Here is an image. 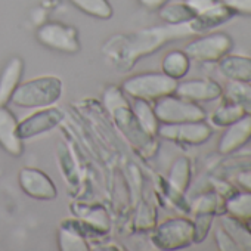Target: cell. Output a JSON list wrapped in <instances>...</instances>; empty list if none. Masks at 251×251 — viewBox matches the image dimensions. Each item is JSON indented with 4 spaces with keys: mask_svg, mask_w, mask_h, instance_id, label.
Wrapping results in <instances>:
<instances>
[{
    "mask_svg": "<svg viewBox=\"0 0 251 251\" xmlns=\"http://www.w3.org/2000/svg\"><path fill=\"white\" fill-rule=\"evenodd\" d=\"M154 111L161 124H179L189 121H202L207 118L205 111L195 102L179 98L177 95H167L154 100Z\"/></svg>",
    "mask_w": 251,
    "mask_h": 251,
    "instance_id": "5",
    "label": "cell"
},
{
    "mask_svg": "<svg viewBox=\"0 0 251 251\" xmlns=\"http://www.w3.org/2000/svg\"><path fill=\"white\" fill-rule=\"evenodd\" d=\"M36 39L48 49L74 55L80 50L78 33L74 27L62 23H45L37 28Z\"/></svg>",
    "mask_w": 251,
    "mask_h": 251,
    "instance_id": "6",
    "label": "cell"
},
{
    "mask_svg": "<svg viewBox=\"0 0 251 251\" xmlns=\"http://www.w3.org/2000/svg\"><path fill=\"white\" fill-rule=\"evenodd\" d=\"M251 139V115H242L232 124L226 126V130L219 141L220 154H232L244 147Z\"/></svg>",
    "mask_w": 251,
    "mask_h": 251,
    "instance_id": "14",
    "label": "cell"
},
{
    "mask_svg": "<svg viewBox=\"0 0 251 251\" xmlns=\"http://www.w3.org/2000/svg\"><path fill=\"white\" fill-rule=\"evenodd\" d=\"M213 219H214V214H210V213L195 214V219L192 220V225H194V242L195 244H200L207 238L208 230H210V227L213 225Z\"/></svg>",
    "mask_w": 251,
    "mask_h": 251,
    "instance_id": "29",
    "label": "cell"
},
{
    "mask_svg": "<svg viewBox=\"0 0 251 251\" xmlns=\"http://www.w3.org/2000/svg\"><path fill=\"white\" fill-rule=\"evenodd\" d=\"M24 61L20 56H14L8 61L0 73V106L8 105L17 87L21 83L24 74Z\"/></svg>",
    "mask_w": 251,
    "mask_h": 251,
    "instance_id": "15",
    "label": "cell"
},
{
    "mask_svg": "<svg viewBox=\"0 0 251 251\" xmlns=\"http://www.w3.org/2000/svg\"><path fill=\"white\" fill-rule=\"evenodd\" d=\"M177 80L164 73H141L126 78L121 89L135 99H145L154 102L163 96L173 95Z\"/></svg>",
    "mask_w": 251,
    "mask_h": 251,
    "instance_id": "4",
    "label": "cell"
},
{
    "mask_svg": "<svg viewBox=\"0 0 251 251\" xmlns=\"http://www.w3.org/2000/svg\"><path fill=\"white\" fill-rule=\"evenodd\" d=\"M59 248L64 251H84L89 250V245L81 232L64 223L59 229Z\"/></svg>",
    "mask_w": 251,
    "mask_h": 251,
    "instance_id": "24",
    "label": "cell"
},
{
    "mask_svg": "<svg viewBox=\"0 0 251 251\" xmlns=\"http://www.w3.org/2000/svg\"><path fill=\"white\" fill-rule=\"evenodd\" d=\"M160 17L167 24H186L197 18V14L186 3L164 5L160 9Z\"/></svg>",
    "mask_w": 251,
    "mask_h": 251,
    "instance_id": "26",
    "label": "cell"
},
{
    "mask_svg": "<svg viewBox=\"0 0 251 251\" xmlns=\"http://www.w3.org/2000/svg\"><path fill=\"white\" fill-rule=\"evenodd\" d=\"M213 135V129L205 120L189 121L179 124H160L158 136L188 145H201L207 142Z\"/></svg>",
    "mask_w": 251,
    "mask_h": 251,
    "instance_id": "9",
    "label": "cell"
},
{
    "mask_svg": "<svg viewBox=\"0 0 251 251\" xmlns=\"http://www.w3.org/2000/svg\"><path fill=\"white\" fill-rule=\"evenodd\" d=\"M64 84L56 75H42L20 83L11 102L20 108H45L55 105L62 96Z\"/></svg>",
    "mask_w": 251,
    "mask_h": 251,
    "instance_id": "2",
    "label": "cell"
},
{
    "mask_svg": "<svg viewBox=\"0 0 251 251\" xmlns=\"http://www.w3.org/2000/svg\"><path fill=\"white\" fill-rule=\"evenodd\" d=\"M192 34H197V31L192 28L191 23H186V24H169L164 27H154V28L142 30L130 36H121L115 39H118V42H121L124 46H132V50L126 52L127 55H124L126 58H129L127 65H130V59L133 64L138 58L147 56L158 50L167 42L188 37Z\"/></svg>",
    "mask_w": 251,
    "mask_h": 251,
    "instance_id": "1",
    "label": "cell"
},
{
    "mask_svg": "<svg viewBox=\"0 0 251 251\" xmlns=\"http://www.w3.org/2000/svg\"><path fill=\"white\" fill-rule=\"evenodd\" d=\"M219 71L227 80L251 83V56L227 53L219 61Z\"/></svg>",
    "mask_w": 251,
    "mask_h": 251,
    "instance_id": "16",
    "label": "cell"
},
{
    "mask_svg": "<svg viewBox=\"0 0 251 251\" xmlns=\"http://www.w3.org/2000/svg\"><path fill=\"white\" fill-rule=\"evenodd\" d=\"M62 120H64V114L59 108L53 105L45 106L43 109L36 111L31 115L25 117L18 126V132L23 141L31 139L55 129Z\"/></svg>",
    "mask_w": 251,
    "mask_h": 251,
    "instance_id": "10",
    "label": "cell"
},
{
    "mask_svg": "<svg viewBox=\"0 0 251 251\" xmlns=\"http://www.w3.org/2000/svg\"><path fill=\"white\" fill-rule=\"evenodd\" d=\"M242 115L245 114L236 103L226 100L213 111V114L210 115V123L216 126V127H226V126L232 124Z\"/></svg>",
    "mask_w": 251,
    "mask_h": 251,
    "instance_id": "25",
    "label": "cell"
},
{
    "mask_svg": "<svg viewBox=\"0 0 251 251\" xmlns=\"http://www.w3.org/2000/svg\"><path fill=\"white\" fill-rule=\"evenodd\" d=\"M225 92L227 100L236 103L244 111V114L251 115V83L227 80Z\"/></svg>",
    "mask_w": 251,
    "mask_h": 251,
    "instance_id": "23",
    "label": "cell"
},
{
    "mask_svg": "<svg viewBox=\"0 0 251 251\" xmlns=\"http://www.w3.org/2000/svg\"><path fill=\"white\" fill-rule=\"evenodd\" d=\"M189 67L191 58L185 53V50H172L161 61V73L177 81L188 74Z\"/></svg>",
    "mask_w": 251,
    "mask_h": 251,
    "instance_id": "20",
    "label": "cell"
},
{
    "mask_svg": "<svg viewBox=\"0 0 251 251\" xmlns=\"http://www.w3.org/2000/svg\"><path fill=\"white\" fill-rule=\"evenodd\" d=\"M105 103L112 112L118 127L123 130V133L130 139V142L138 147L141 151L151 150L152 145V136H150L135 117L132 106H129L127 100H126L120 92L115 90H108L105 93Z\"/></svg>",
    "mask_w": 251,
    "mask_h": 251,
    "instance_id": "3",
    "label": "cell"
},
{
    "mask_svg": "<svg viewBox=\"0 0 251 251\" xmlns=\"http://www.w3.org/2000/svg\"><path fill=\"white\" fill-rule=\"evenodd\" d=\"M233 14L251 15V0H220Z\"/></svg>",
    "mask_w": 251,
    "mask_h": 251,
    "instance_id": "31",
    "label": "cell"
},
{
    "mask_svg": "<svg viewBox=\"0 0 251 251\" xmlns=\"http://www.w3.org/2000/svg\"><path fill=\"white\" fill-rule=\"evenodd\" d=\"M220 226L232 236L239 251H251V229L245 222L225 213L220 217Z\"/></svg>",
    "mask_w": 251,
    "mask_h": 251,
    "instance_id": "17",
    "label": "cell"
},
{
    "mask_svg": "<svg viewBox=\"0 0 251 251\" xmlns=\"http://www.w3.org/2000/svg\"><path fill=\"white\" fill-rule=\"evenodd\" d=\"M236 183H238L244 191H250V192H251V170L239 173V175L236 176Z\"/></svg>",
    "mask_w": 251,
    "mask_h": 251,
    "instance_id": "33",
    "label": "cell"
},
{
    "mask_svg": "<svg viewBox=\"0 0 251 251\" xmlns=\"http://www.w3.org/2000/svg\"><path fill=\"white\" fill-rule=\"evenodd\" d=\"M175 95L183 98L186 100L200 103V102H211L223 96L222 86L210 78H194L177 81Z\"/></svg>",
    "mask_w": 251,
    "mask_h": 251,
    "instance_id": "12",
    "label": "cell"
},
{
    "mask_svg": "<svg viewBox=\"0 0 251 251\" xmlns=\"http://www.w3.org/2000/svg\"><path fill=\"white\" fill-rule=\"evenodd\" d=\"M232 17H233V12L220 2L219 5H216L210 11H207V12L198 15L195 20H192L191 25L197 33H202L205 30H211V28L226 23Z\"/></svg>",
    "mask_w": 251,
    "mask_h": 251,
    "instance_id": "18",
    "label": "cell"
},
{
    "mask_svg": "<svg viewBox=\"0 0 251 251\" xmlns=\"http://www.w3.org/2000/svg\"><path fill=\"white\" fill-rule=\"evenodd\" d=\"M132 111L135 117L138 118L141 127L152 138L158 136V129H160V121L155 115L154 106L150 103V100L145 99H135L132 105Z\"/></svg>",
    "mask_w": 251,
    "mask_h": 251,
    "instance_id": "19",
    "label": "cell"
},
{
    "mask_svg": "<svg viewBox=\"0 0 251 251\" xmlns=\"http://www.w3.org/2000/svg\"><path fill=\"white\" fill-rule=\"evenodd\" d=\"M18 180L23 192L34 200H53L58 195L53 180L39 169L24 167L20 172Z\"/></svg>",
    "mask_w": 251,
    "mask_h": 251,
    "instance_id": "11",
    "label": "cell"
},
{
    "mask_svg": "<svg viewBox=\"0 0 251 251\" xmlns=\"http://www.w3.org/2000/svg\"><path fill=\"white\" fill-rule=\"evenodd\" d=\"M233 46V40L226 33H211L195 39L185 48V53L201 62H219Z\"/></svg>",
    "mask_w": 251,
    "mask_h": 251,
    "instance_id": "8",
    "label": "cell"
},
{
    "mask_svg": "<svg viewBox=\"0 0 251 251\" xmlns=\"http://www.w3.org/2000/svg\"><path fill=\"white\" fill-rule=\"evenodd\" d=\"M185 3H186V5L197 14V17H198V15H201V14L210 11V9L214 8L216 5H219V3H220V0H186Z\"/></svg>",
    "mask_w": 251,
    "mask_h": 251,
    "instance_id": "32",
    "label": "cell"
},
{
    "mask_svg": "<svg viewBox=\"0 0 251 251\" xmlns=\"http://www.w3.org/2000/svg\"><path fill=\"white\" fill-rule=\"evenodd\" d=\"M152 242L161 250H179L194 244L192 220L177 217L163 222L152 233Z\"/></svg>",
    "mask_w": 251,
    "mask_h": 251,
    "instance_id": "7",
    "label": "cell"
},
{
    "mask_svg": "<svg viewBox=\"0 0 251 251\" xmlns=\"http://www.w3.org/2000/svg\"><path fill=\"white\" fill-rule=\"evenodd\" d=\"M222 194L217 192H208L204 194L201 197H198L192 205V211L194 214H200V213H210V214H217L220 207H225V201L222 200Z\"/></svg>",
    "mask_w": 251,
    "mask_h": 251,
    "instance_id": "28",
    "label": "cell"
},
{
    "mask_svg": "<svg viewBox=\"0 0 251 251\" xmlns=\"http://www.w3.org/2000/svg\"><path fill=\"white\" fill-rule=\"evenodd\" d=\"M225 213L250 223L251 222V192L242 191L236 194H230L225 200Z\"/></svg>",
    "mask_w": 251,
    "mask_h": 251,
    "instance_id": "21",
    "label": "cell"
},
{
    "mask_svg": "<svg viewBox=\"0 0 251 251\" xmlns=\"http://www.w3.org/2000/svg\"><path fill=\"white\" fill-rule=\"evenodd\" d=\"M214 239H216L217 248L222 250V251H239V248H238V245L235 244V241L232 239V236H230L222 226H219V227L216 229Z\"/></svg>",
    "mask_w": 251,
    "mask_h": 251,
    "instance_id": "30",
    "label": "cell"
},
{
    "mask_svg": "<svg viewBox=\"0 0 251 251\" xmlns=\"http://www.w3.org/2000/svg\"><path fill=\"white\" fill-rule=\"evenodd\" d=\"M169 0H139V3L148 11H160Z\"/></svg>",
    "mask_w": 251,
    "mask_h": 251,
    "instance_id": "34",
    "label": "cell"
},
{
    "mask_svg": "<svg viewBox=\"0 0 251 251\" xmlns=\"http://www.w3.org/2000/svg\"><path fill=\"white\" fill-rule=\"evenodd\" d=\"M18 126L20 121L15 114L6 105L0 106V147L14 157H20L24 151Z\"/></svg>",
    "mask_w": 251,
    "mask_h": 251,
    "instance_id": "13",
    "label": "cell"
},
{
    "mask_svg": "<svg viewBox=\"0 0 251 251\" xmlns=\"http://www.w3.org/2000/svg\"><path fill=\"white\" fill-rule=\"evenodd\" d=\"M70 2L81 12L99 18L109 20L112 17V8L108 0H70Z\"/></svg>",
    "mask_w": 251,
    "mask_h": 251,
    "instance_id": "27",
    "label": "cell"
},
{
    "mask_svg": "<svg viewBox=\"0 0 251 251\" xmlns=\"http://www.w3.org/2000/svg\"><path fill=\"white\" fill-rule=\"evenodd\" d=\"M191 182V161L186 157H179L175 160L170 173H169V185L173 191L179 194H185Z\"/></svg>",
    "mask_w": 251,
    "mask_h": 251,
    "instance_id": "22",
    "label": "cell"
}]
</instances>
